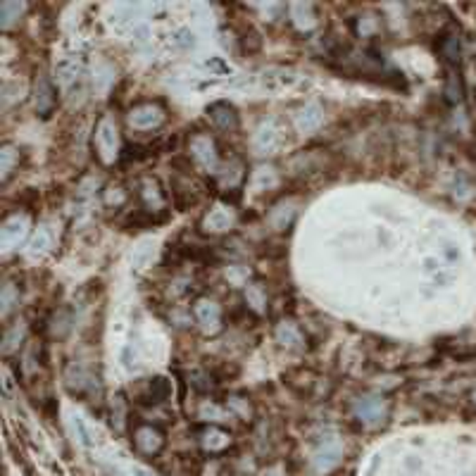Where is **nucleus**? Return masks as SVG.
I'll return each mask as SVG.
<instances>
[{
	"label": "nucleus",
	"mask_w": 476,
	"mask_h": 476,
	"mask_svg": "<svg viewBox=\"0 0 476 476\" xmlns=\"http://www.w3.org/2000/svg\"><path fill=\"white\" fill-rule=\"evenodd\" d=\"M55 77L58 84L69 98H79L84 93V82H86V69L79 58H64L55 64Z\"/></svg>",
	"instance_id": "f257e3e1"
},
{
	"label": "nucleus",
	"mask_w": 476,
	"mask_h": 476,
	"mask_svg": "<svg viewBox=\"0 0 476 476\" xmlns=\"http://www.w3.org/2000/svg\"><path fill=\"white\" fill-rule=\"evenodd\" d=\"M95 150H98V158L103 160L105 164L114 162L119 155V131H117V124L110 114L98 119L95 124Z\"/></svg>",
	"instance_id": "f03ea898"
},
{
	"label": "nucleus",
	"mask_w": 476,
	"mask_h": 476,
	"mask_svg": "<svg viewBox=\"0 0 476 476\" xmlns=\"http://www.w3.org/2000/svg\"><path fill=\"white\" fill-rule=\"evenodd\" d=\"M34 108L41 114L43 119H48L50 114L58 108V86L53 84V79L48 74H38L36 82H34Z\"/></svg>",
	"instance_id": "7ed1b4c3"
},
{
	"label": "nucleus",
	"mask_w": 476,
	"mask_h": 476,
	"mask_svg": "<svg viewBox=\"0 0 476 476\" xmlns=\"http://www.w3.org/2000/svg\"><path fill=\"white\" fill-rule=\"evenodd\" d=\"M134 448L141 455H158L164 448V434L153 424H138L134 429Z\"/></svg>",
	"instance_id": "20e7f679"
},
{
	"label": "nucleus",
	"mask_w": 476,
	"mask_h": 476,
	"mask_svg": "<svg viewBox=\"0 0 476 476\" xmlns=\"http://www.w3.org/2000/svg\"><path fill=\"white\" fill-rule=\"evenodd\" d=\"M208 117H210V122H212V127L222 134H231L238 129V112L231 103H227V100H219V103L210 105Z\"/></svg>",
	"instance_id": "39448f33"
},
{
	"label": "nucleus",
	"mask_w": 476,
	"mask_h": 476,
	"mask_svg": "<svg viewBox=\"0 0 476 476\" xmlns=\"http://www.w3.org/2000/svg\"><path fill=\"white\" fill-rule=\"evenodd\" d=\"M27 229H29V217L24 214H14V217H8L0 227V245L3 250H12L17 248L19 243L27 236Z\"/></svg>",
	"instance_id": "423d86ee"
},
{
	"label": "nucleus",
	"mask_w": 476,
	"mask_h": 476,
	"mask_svg": "<svg viewBox=\"0 0 476 476\" xmlns=\"http://www.w3.org/2000/svg\"><path fill=\"white\" fill-rule=\"evenodd\" d=\"M162 119H164L162 110L153 103H141L129 112V124L134 129H138V131H150V129L160 127Z\"/></svg>",
	"instance_id": "0eeeda50"
},
{
	"label": "nucleus",
	"mask_w": 476,
	"mask_h": 476,
	"mask_svg": "<svg viewBox=\"0 0 476 476\" xmlns=\"http://www.w3.org/2000/svg\"><path fill=\"white\" fill-rule=\"evenodd\" d=\"M172 395V386L164 377H153V379H145L141 390H138V400L143 405H162L169 400Z\"/></svg>",
	"instance_id": "6e6552de"
},
{
	"label": "nucleus",
	"mask_w": 476,
	"mask_h": 476,
	"mask_svg": "<svg viewBox=\"0 0 476 476\" xmlns=\"http://www.w3.org/2000/svg\"><path fill=\"white\" fill-rule=\"evenodd\" d=\"M193 314H195V322L200 324V327L205 329H219V324H222V310H219V305L210 303V300H198L193 308Z\"/></svg>",
	"instance_id": "1a4fd4ad"
},
{
	"label": "nucleus",
	"mask_w": 476,
	"mask_h": 476,
	"mask_svg": "<svg viewBox=\"0 0 476 476\" xmlns=\"http://www.w3.org/2000/svg\"><path fill=\"white\" fill-rule=\"evenodd\" d=\"M281 141H284V136L274 122L262 124V127L258 129V134H255V148H258L260 153H272V150H277L279 145H281Z\"/></svg>",
	"instance_id": "9d476101"
},
{
	"label": "nucleus",
	"mask_w": 476,
	"mask_h": 476,
	"mask_svg": "<svg viewBox=\"0 0 476 476\" xmlns=\"http://www.w3.org/2000/svg\"><path fill=\"white\" fill-rule=\"evenodd\" d=\"M322 119H324L322 108H319V105H314V103L305 105V108L295 114V124H298L300 131H314V129H319Z\"/></svg>",
	"instance_id": "9b49d317"
},
{
	"label": "nucleus",
	"mask_w": 476,
	"mask_h": 476,
	"mask_svg": "<svg viewBox=\"0 0 476 476\" xmlns=\"http://www.w3.org/2000/svg\"><path fill=\"white\" fill-rule=\"evenodd\" d=\"M190 155H193L198 162L210 167V164L217 162V145L210 141L208 136H195L193 143H190Z\"/></svg>",
	"instance_id": "f8f14e48"
},
{
	"label": "nucleus",
	"mask_w": 476,
	"mask_h": 476,
	"mask_svg": "<svg viewBox=\"0 0 476 476\" xmlns=\"http://www.w3.org/2000/svg\"><path fill=\"white\" fill-rule=\"evenodd\" d=\"M200 443H203L210 453H222V450H227L229 443H231V436H229L227 431H222L219 427H210V429L203 431V438H200Z\"/></svg>",
	"instance_id": "ddd939ff"
},
{
	"label": "nucleus",
	"mask_w": 476,
	"mask_h": 476,
	"mask_svg": "<svg viewBox=\"0 0 476 476\" xmlns=\"http://www.w3.org/2000/svg\"><path fill=\"white\" fill-rule=\"evenodd\" d=\"M231 224H234V214L227 208L210 210V214L205 217V229H210V231H229Z\"/></svg>",
	"instance_id": "4468645a"
},
{
	"label": "nucleus",
	"mask_w": 476,
	"mask_h": 476,
	"mask_svg": "<svg viewBox=\"0 0 476 476\" xmlns=\"http://www.w3.org/2000/svg\"><path fill=\"white\" fill-rule=\"evenodd\" d=\"M358 417L364 422H379L384 417V403L379 398H367L358 405Z\"/></svg>",
	"instance_id": "2eb2a0df"
},
{
	"label": "nucleus",
	"mask_w": 476,
	"mask_h": 476,
	"mask_svg": "<svg viewBox=\"0 0 476 476\" xmlns=\"http://www.w3.org/2000/svg\"><path fill=\"white\" fill-rule=\"evenodd\" d=\"M50 245H53V229L48 224H41L32 238V255H43L50 250Z\"/></svg>",
	"instance_id": "dca6fc26"
},
{
	"label": "nucleus",
	"mask_w": 476,
	"mask_h": 476,
	"mask_svg": "<svg viewBox=\"0 0 476 476\" xmlns=\"http://www.w3.org/2000/svg\"><path fill=\"white\" fill-rule=\"evenodd\" d=\"M24 12V3H17V0H5L0 5V24L3 29H10L12 27L14 19H19V14Z\"/></svg>",
	"instance_id": "f3484780"
},
{
	"label": "nucleus",
	"mask_w": 476,
	"mask_h": 476,
	"mask_svg": "<svg viewBox=\"0 0 476 476\" xmlns=\"http://www.w3.org/2000/svg\"><path fill=\"white\" fill-rule=\"evenodd\" d=\"M290 17L295 19L300 29H310L314 24V12H312V5L308 3H295L290 5Z\"/></svg>",
	"instance_id": "a211bd4d"
},
{
	"label": "nucleus",
	"mask_w": 476,
	"mask_h": 476,
	"mask_svg": "<svg viewBox=\"0 0 476 476\" xmlns=\"http://www.w3.org/2000/svg\"><path fill=\"white\" fill-rule=\"evenodd\" d=\"M436 50H438L445 62H458L460 60V41L455 36H443L438 41V46H436Z\"/></svg>",
	"instance_id": "6ab92c4d"
},
{
	"label": "nucleus",
	"mask_w": 476,
	"mask_h": 476,
	"mask_svg": "<svg viewBox=\"0 0 476 476\" xmlns=\"http://www.w3.org/2000/svg\"><path fill=\"white\" fill-rule=\"evenodd\" d=\"M19 160V153L14 145H3V150H0V172H3V181H8L10 174H12V167L14 162Z\"/></svg>",
	"instance_id": "aec40b11"
},
{
	"label": "nucleus",
	"mask_w": 476,
	"mask_h": 476,
	"mask_svg": "<svg viewBox=\"0 0 476 476\" xmlns=\"http://www.w3.org/2000/svg\"><path fill=\"white\" fill-rule=\"evenodd\" d=\"M338 455H340L338 443H329L327 448H324L322 453L317 455V467L319 469H329L336 462V460H338Z\"/></svg>",
	"instance_id": "412c9836"
},
{
	"label": "nucleus",
	"mask_w": 476,
	"mask_h": 476,
	"mask_svg": "<svg viewBox=\"0 0 476 476\" xmlns=\"http://www.w3.org/2000/svg\"><path fill=\"white\" fill-rule=\"evenodd\" d=\"M19 298V288L12 281H5L3 286V295H0V303H3V314H8L12 310L14 300Z\"/></svg>",
	"instance_id": "4be33fe9"
},
{
	"label": "nucleus",
	"mask_w": 476,
	"mask_h": 476,
	"mask_svg": "<svg viewBox=\"0 0 476 476\" xmlns=\"http://www.w3.org/2000/svg\"><path fill=\"white\" fill-rule=\"evenodd\" d=\"M150 258H153V243H143L141 248L136 250V258H134V264H136V269H143L145 264L150 262Z\"/></svg>",
	"instance_id": "5701e85b"
},
{
	"label": "nucleus",
	"mask_w": 476,
	"mask_h": 476,
	"mask_svg": "<svg viewBox=\"0 0 476 476\" xmlns=\"http://www.w3.org/2000/svg\"><path fill=\"white\" fill-rule=\"evenodd\" d=\"M279 340L286 345V340H290V345L293 343H298L300 340V334H298V329L293 327V324H286V327L279 329Z\"/></svg>",
	"instance_id": "b1692460"
},
{
	"label": "nucleus",
	"mask_w": 476,
	"mask_h": 476,
	"mask_svg": "<svg viewBox=\"0 0 476 476\" xmlns=\"http://www.w3.org/2000/svg\"><path fill=\"white\" fill-rule=\"evenodd\" d=\"M245 298H248V305H253V308H262L264 305V295L260 293V286H248Z\"/></svg>",
	"instance_id": "393cba45"
}]
</instances>
